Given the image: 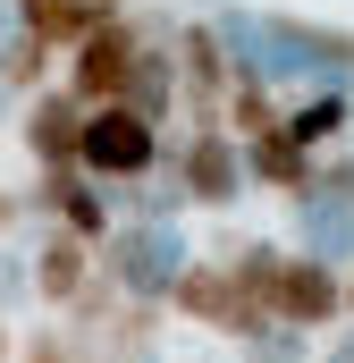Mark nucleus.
<instances>
[{
  "mask_svg": "<svg viewBox=\"0 0 354 363\" xmlns=\"http://www.w3.org/2000/svg\"><path fill=\"white\" fill-rule=\"evenodd\" d=\"M17 220H25V194H8V186H0V237H8Z\"/></svg>",
  "mask_w": 354,
  "mask_h": 363,
  "instance_id": "412c9836",
  "label": "nucleus"
},
{
  "mask_svg": "<svg viewBox=\"0 0 354 363\" xmlns=\"http://www.w3.org/2000/svg\"><path fill=\"white\" fill-rule=\"evenodd\" d=\"M278 271H287V245H270V237H253V245H236V254H228V279H236V296H245L253 313H270ZM270 321H278V313H270Z\"/></svg>",
  "mask_w": 354,
  "mask_h": 363,
  "instance_id": "f3484780",
  "label": "nucleus"
},
{
  "mask_svg": "<svg viewBox=\"0 0 354 363\" xmlns=\"http://www.w3.org/2000/svg\"><path fill=\"white\" fill-rule=\"evenodd\" d=\"M262 43H270V68H278V85L287 77H312V85L346 93L354 77V34L346 26H321V17H287V9H262Z\"/></svg>",
  "mask_w": 354,
  "mask_h": 363,
  "instance_id": "20e7f679",
  "label": "nucleus"
},
{
  "mask_svg": "<svg viewBox=\"0 0 354 363\" xmlns=\"http://www.w3.org/2000/svg\"><path fill=\"white\" fill-rule=\"evenodd\" d=\"M270 313H278L287 330L321 338L329 321H346V271H338V262H312V254H287V271H278V296H270Z\"/></svg>",
  "mask_w": 354,
  "mask_h": 363,
  "instance_id": "6e6552de",
  "label": "nucleus"
},
{
  "mask_svg": "<svg viewBox=\"0 0 354 363\" xmlns=\"http://www.w3.org/2000/svg\"><path fill=\"white\" fill-rule=\"evenodd\" d=\"M346 321H354V262H346Z\"/></svg>",
  "mask_w": 354,
  "mask_h": 363,
  "instance_id": "b1692460",
  "label": "nucleus"
},
{
  "mask_svg": "<svg viewBox=\"0 0 354 363\" xmlns=\"http://www.w3.org/2000/svg\"><path fill=\"white\" fill-rule=\"evenodd\" d=\"M0 363H17V330L8 321H0Z\"/></svg>",
  "mask_w": 354,
  "mask_h": 363,
  "instance_id": "4be33fe9",
  "label": "nucleus"
},
{
  "mask_svg": "<svg viewBox=\"0 0 354 363\" xmlns=\"http://www.w3.org/2000/svg\"><path fill=\"white\" fill-rule=\"evenodd\" d=\"M17 296H34V279H25V262H0V304H17Z\"/></svg>",
  "mask_w": 354,
  "mask_h": 363,
  "instance_id": "aec40b11",
  "label": "nucleus"
},
{
  "mask_svg": "<svg viewBox=\"0 0 354 363\" xmlns=\"http://www.w3.org/2000/svg\"><path fill=\"white\" fill-rule=\"evenodd\" d=\"M236 152H245V186H270V194H287V203H295V194L312 186V169H321L287 127H278V135H253V144H236Z\"/></svg>",
  "mask_w": 354,
  "mask_h": 363,
  "instance_id": "4468645a",
  "label": "nucleus"
},
{
  "mask_svg": "<svg viewBox=\"0 0 354 363\" xmlns=\"http://www.w3.org/2000/svg\"><path fill=\"white\" fill-rule=\"evenodd\" d=\"M161 304H169L177 321L211 330V338H236V347H253V338L270 330V313H253V304L236 296L228 262H202V254H194V262H185V271L169 279V296H161Z\"/></svg>",
  "mask_w": 354,
  "mask_h": 363,
  "instance_id": "39448f33",
  "label": "nucleus"
},
{
  "mask_svg": "<svg viewBox=\"0 0 354 363\" xmlns=\"http://www.w3.org/2000/svg\"><path fill=\"white\" fill-rule=\"evenodd\" d=\"M51 68H59V51H51L42 34L8 26V43H0V85H8V101H34V93H51Z\"/></svg>",
  "mask_w": 354,
  "mask_h": 363,
  "instance_id": "2eb2a0df",
  "label": "nucleus"
},
{
  "mask_svg": "<svg viewBox=\"0 0 354 363\" xmlns=\"http://www.w3.org/2000/svg\"><path fill=\"white\" fill-rule=\"evenodd\" d=\"M17 144H25V161L34 169H76V144H85V101L68 85L34 93L25 110H17Z\"/></svg>",
  "mask_w": 354,
  "mask_h": 363,
  "instance_id": "9b49d317",
  "label": "nucleus"
},
{
  "mask_svg": "<svg viewBox=\"0 0 354 363\" xmlns=\"http://www.w3.org/2000/svg\"><path fill=\"white\" fill-rule=\"evenodd\" d=\"M85 355V347H76V330H68V321H59V330H25V338H17V363H76Z\"/></svg>",
  "mask_w": 354,
  "mask_h": 363,
  "instance_id": "6ab92c4d",
  "label": "nucleus"
},
{
  "mask_svg": "<svg viewBox=\"0 0 354 363\" xmlns=\"http://www.w3.org/2000/svg\"><path fill=\"white\" fill-rule=\"evenodd\" d=\"M25 211H42L51 228H76L85 245H101L118 220H110V186H93L85 169H34L25 186Z\"/></svg>",
  "mask_w": 354,
  "mask_h": 363,
  "instance_id": "9d476101",
  "label": "nucleus"
},
{
  "mask_svg": "<svg viewBox=\"0 0 354 363\" xmlns=\"http://www.w3.org/2000/svg\"><path fill=\"white\" fill-rule=\"evenodd\" d=\"M8 26H17V17H8V0H0V43H8Z\"/></svg>",
  "mask_w": 354,
  "mask_h": 363,
  "instance_id": "393cba45",
  "label": "nucleus"
},
{
  "mask_svg": "<svg viewBox=\"0 0 354 363\" xmlns=\"http://www.w3.org/2000/svg\"><path fill=\"white\" fill-rule=\"evenodd\" d=\"M321 363H354V338H338V347H329V355H321Z\"/></svg>",
  "mask_w": 354,
  "mask_h": 363,
  "instance_id": "5701e85b",
  "label": "nucleus"
},
{
  "mask_svg": "<svg viewBox=\"0 0 354 363\" xmlns=\"http://www.w3.org/2000/svg\"><path fill=\"white\" fill-rule=\"evenodd\" d=\"M135 51H144V26H135V17H110L101 34H85V43L68 51L59 85L76 93L85 110H101V101H118V93H127V77H135Z\"/></svg>",
  "mask_w": 354,
  "mask_h": 363,
  "instance_id": "0eeeda50",
  "label": "nucleus"
},
{
  "mask_svg": "<svg viewBox=\"0 0 354 363\" xmlns=\"http://www.w3.org/2000/svg\"><path fill=\"white\" fill-rule=\"evenodd\" d=\"M161 161H169V135H161L152 118H135L127 101H101V110H85L76 169H85L93 186H144Z\"/></svg>",
  "mask_w": 354,
  "mask_h": 363,
  "instance_id": "f257e3e1",
  "label": "nucleus"
},
{
  "mask_svg": "<svg viewBox=\"0 0 354 363\" xmlns=\"http://www.w3.org/2000/svg\"><path fill=\"white\" fill-rule=\"evenodd\" d=\"M169 34H177V26H161V34L144 26V51H135V77H127V93H118V101H127L135 118H152L161 135H169V118H177V51H169Z\"/></svg>",
  "mask_w": 354,
  "mask_h": 363,
  "instance_id": "ddd939ff",
  "label": "nucleus"
},
{
  "mask_svg": "<svg viewBox=\"0 0 354 363\" xmlns=\"http://www.w3.org/2000/svg\"><path fill=\"white\" fill-rule=\"evenodd\" d=\"M25 279L42 313H76V296L101 279V245H85L76 228H42V245L25 254Z\"/></svg>",
  "mask_w": 354,
  "mask_h": 363,
  "instance_id": "1a4fd4ad",
  "label": "nucleus"
},
{
  "mask_svg": "<svg viewBox=\"0 0 354 363\" xmlns=\"http://www.w3.org/2000/svg\"><path fill=\"white\" fill-rule=\"evenodd\" d=\"M219 127H228L236 144H253V135H278V127H287V101H278L270 85H228V118H219Z\"/></svg>",
  "mask_w": 354,
  "mask_h": 363,
  "instance_id": "a211bd4d",
  "label": "nucleus"
},
{
  "mask_svg": "<svg viewBox=\"0 0 354 363\" xmlns=\"http://www.w3.org/2000/svg\"><path fill=\"white\" fill-rule=\"evenodd\" d=\"M161 169H169V194L194 203V211H236L245 203V152H236L228 127H177V152Z\"/></svg>",
  "mask_w": 354,
  "mask_h": 363,
  "instance_id": "7ed1b4c3",
  "label": "nucleus"
},
{
  "mask_svg": "<svg viewBox=\"0 0 354 363\" xmlns=\"http://www.w3.org/2000/svg\"><path fill=\"white\" fill-rule=\"evenodd\" d=\"M185 262H194V254H185L177 220H118V228L101 237V279H110L127 304H161Z\"/></svg>",
  "mask_w": 354,
  "mask_h": 363,
  "instance_id": "f03ea898",
  "label": "nucleus"
},
{
  "mask_svg": "<svg viewBox=\"0 0 354 363\" xmlns=\"http://www.w3.org/2000/svg\"><path fill=\"white\" fill-rule=\"evenodd\" d=\"M346 127H354V101H346L338 85H329V93H312V101H295V110H287V135H295V144H304L312 161H321V152H329V144H338Z\"/></svg>",
  "mask_w": 354,
  "mask_h": 363,
  "instance_id": "dca6fc26",
  "label": "nucleus"
},
{
  "mask_svg": "<svg viewBox=\"0 0 354 363\" xmlns=\"http://www.w3.org/2000/svg\"><path fill=\"white\" fill-rule=\"evenodd\" d=\"M8 17H17L25 34H42V43L68 60L85 34H101L110 17H127V0H8Z\"/></svg>",
  "mask_w": 354,
  "mask_h": 363,
  "instance_id": "f8f14e48",
  "label": "nucleus"
},
{
  "mask_svg": "<svg viewBox=\"0 0 354 363\" xmlns=\"http://www.w3.org/2000/svg\"><path fill=\"white\" fill-rule=\"evenodd\" d=\"M169 51H177V118L185 127H219L228 118V85H236V68L219 51V26L211 17H185L169 34Z\"/></svg>",
  "mask_w": 354,
  "mask_h": 363,
  "instance_id": "423d86ee",
  "label": "nucleus"
}]
</instances>
